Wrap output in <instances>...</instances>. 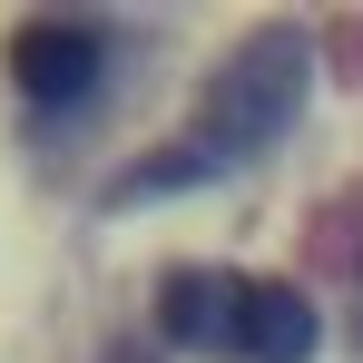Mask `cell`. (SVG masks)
I'll return each mask as SVG.
<instances>
[{
	"instance_id": "1",
	"label": "cell",
	"mask_w": 363,
	"mask_h": 363,
	"mask_svg": "<svg viewBox=\"0 0 363 363\" xmlns=\"http://www.w3.org/2000/svg\"><path fill=\"white\" fill-rule=\"evenodd\" d=\"M304 79H314V50H304V30H255L236 60L206 79V108H196V138L167 147V157H147L138 177H118V206L138 196H157V186H186L206 177V167H226V157H255V147H275L304 108Z\"/></svg>"
},
{
	"instance_id": "2",
	"label": "cell",
	"mask_w": 363,
	"mask_h": 363,
	"mask_svg": "<svg viewBox=\"0 0 363 363\" xmlns=\"http://www.w3.org/2000/svg\"><path fill=\"white\" fill-rule=\"evenodd\" d=\"M99 30H79V20H30L20 40H10V79L40 99V108H69V99H89L99 89Z\"/></svg>"
},
{
	"instance_id": "3",
	"label": "cell",
	"mask_w": 363,
	"mask_h": 363,
	"mask_svg": "<svg viewBox=\"0 0 363 363\" xmlns=\"http://www.w3.org/2000/svg\"><path fill=\"white\" fill-rule=\"evenodd\" d=\"M157 324H167V344H186V354L236 344V324H245V275H206V265L167 275V285H157Z\"/></svg>"
},
{
	"instance_id": "4",
	"label": "cell",
	"mask_w": 363,
	"mask_h": 363,
	"mask_svg": "<svg viewBox=\"0 0 363 363\" xmlns=\"http://www.w3.org/2000/svg\"><path fill=\"white\" fill-rule=\"evenodd\" d=\"M314 304H304V285H245V324H236V354L245 363H304L314 354Z\"/></svg>"
}]
</instances>
